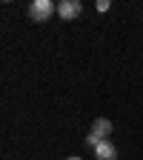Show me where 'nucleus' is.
Segmentation results:
<instances>
[{"mask_svg":"<svg viewBox=\"0 0 143 160\" xmlns=\"http://www.w3.org/2000/svg\"><path fill=\"white\" fill-rule=\"evenodd\" d=\"M54 12H57V6L52 3V0H32L29 3V17L34 20V23H46Z\"/></svg>","mask_w":143,"mask_h":160,"instance_id":"obj_1","label":"nucleus"},{"mask_svg":"<svg viewBox=\"0 0 143 160\" xmlns=\"http://www.w3.org/2000/svg\"><path fill=\"white\" fill-rule=\"evenodd\" d=\"M57 14H60V20H77L83 14V3H80V0H60Z\"/></svg>","mask_w":143,"mask_h":160,"instance_id":"obj_2","label":"nucleus"},{"mask_svg":"<svg viewBox=\"0 0 143 160\" xmlns=\"http://www.w3.org/2000/svg\"><path fill=\"white\" fill-rule=\"evenodd\" d=\"M112 120L109 117H94L92 120V134H97L100 140H109V134H112Z\"/></svg>","mask_w":143,"mask_h":160,"instance_id":"obj_3","label":"nucleus"},{"mask_svg":"<svg viewBox=\"0 0 143 160\" xmlns=\"http://www.w3.org/2000/svg\"><path fill=\"white\" fill-rule=\"evenodd\" d=\"M94 160H117V149L112 140H103L97 149H94Z\"/></svg>","mask_w":143,"mask_h":160,"instance_id":"obj_4","label":"nucleus"},{"mask_svg":"<svg viewBox=\"0 0 143 160\" xmlns=\"http://www.w3.org/2000/svg\"><path fill=\"white\" fill-rule=\"evenodd\" d=\"M100 143H103V140H100V137H97V134H92V132H89V134H86V146H89V149H97V146H100Z\"/></svg>","mask_w":143,"mask_h":160,"instance_id":"obj_5","label":"nucleus"},{"mask_svg":"<svg viewBox=\"0 0 143 160\" xmlns=\"http://www.w3.org/2000/svg\"><path fill=\"white\" fill-rule=\"evenodd\" d=\"M109 6H112L109 0H97V12H109Z\"/></svg>","mask_w":143,"mask_h":160,"instance_id":"obj_6","label":"nucleus"},{"mask_svg":"<svg viewBox=\"0 0 143 160\" xmlns=\"http://www.w3.org/2000/svg\"><path fill=\"white\" fill-rule=\"evenodd\" d=\"M66 160H83V157H66Z\"/></svg>","mask_w":143,"mask_h":160,"instance_id":"obj_7","label":"nucleus"}]
</instances>
